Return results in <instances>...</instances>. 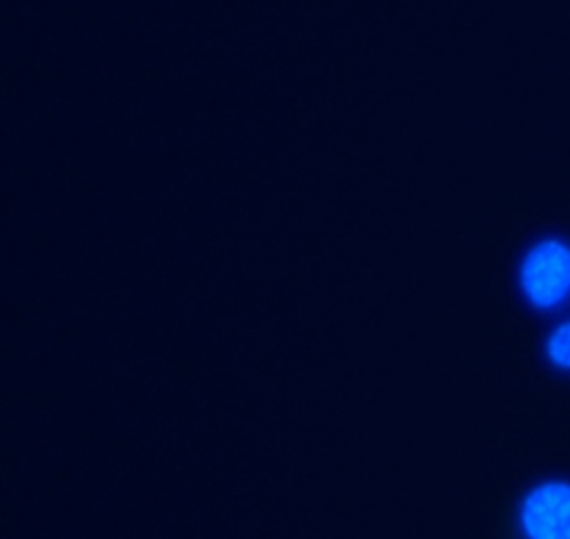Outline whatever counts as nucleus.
Masks as SVG:
<instances>
[{
	"label": "nucleus",
	"instance_id": "obj_1",
	"mask_svg": "<svg viewBox=\"0 0 570 539\" xmlns=\"http://www.w3.org/2000/svg\"><path fill=\"white\" fill-rule=\"evenodd\" d=\"M519 285L537 310H552L570 296V245L559 238L534 243L521 261Z\"/></svg>",
	"mask_w": 570,
	"mask_h": 539
},
{
	"label": "nucleus",
	"instance_id": "obj_2",
	"mask_svg": "<svg viewBox=\"0 0 570 539\" xmlns=\"http://www.w3.org/2000/svg\"><path fill=\"white\" fill-rule=\"evenodd\" d=\"M519 526L525 539H570V483H537L519 506Z\"/></svg>",
	"mask_w": 570,
	"mask_h": 539
},
{
	"label": "nucleus",
	"instance_id": "obj_3",
	"mask_svg": "<svg viewBox=\"0 0 570 539\" xmlns=\"http://www.w3.org/2000/svg\"><path fill=\"white\" fill-rule=\"evenodd\" d=\"M546 354L552 365L570 370V321L557 325L546 343Z\"/></svg>",
	"mask_w": 570,
	"mask_h": 539
}]
</instances>
